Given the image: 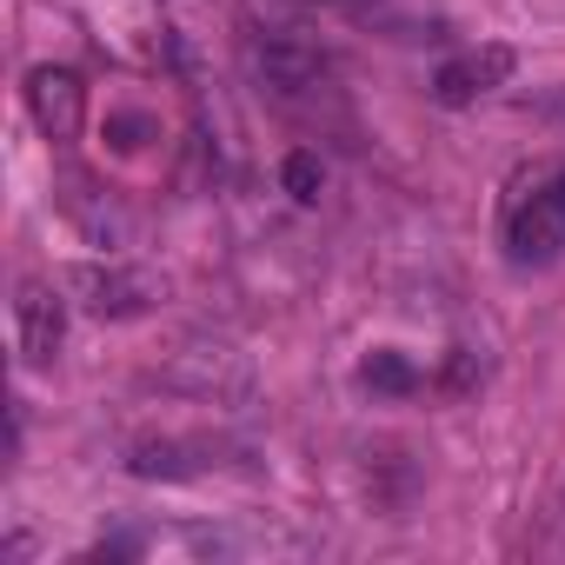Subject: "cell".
Segmentation results:
<instances>
[{
  "label": "cell",
  "mask_w": 565,
  "mask_h": 565,
  "mask_svg": "<svg viewBox=\"0 0 565 565\" xmlns=\"http://www.w3.org/2000/svg\"><path fill=\"white\" fill-rule=\"evenodd\" d=\"M246 67L273 100H313L333 81V61L294 28H253L246 34Z\"/></svg>",
  "instance_id": "obj_1"
},
{
  "label": "cell",
  "mask_w": 565,
  "mask_h": 565,
  "mask_svg": "<svg viewBox=\"0 0 565 565\" xmlns=\"http://www.w3.org/2000/svg\"><path fill=\"white\" fill-rule=\"evenodd\" d=\"M558 253H565V173H545L505 206V259L552 266Z\"/></svg>",
  "instance_id": "obj_2"
},
{
  "label": "cell",
  "mask_w": 565,
  "mask_h": 565,
  "mask_svg": "<svg viewBox=\"0 0 565 565\" xmlns=\"http://www.w3.org/2000/svg\"><path fill=\"white\" fill-rule=\"evenodd\" d=\"M512 47H499V41H486V47H466V54H452L439 74H433V100L439 107H472L479 94H492V87H505L512 81Z\"/></svg>",
  "instance_id": "obj_3"
},
{
  "label": "cell",
  "mask_w": 565,
  "mask_h": 565,
  "mask_svg": "<svg viewBox=\"0 0 565 565\" xmlns=\"http://www.w3.org/2000/svg\"><path fill=\"white\" fill-rule=\"evenodd\" d=\"M28 114H34V127H41L47 140H74L81 120H87V87H81V74H67V67H34V74H28Z\"/></svg>",
  "instance_id": "obj_4"
},
{
  "label": "cell",
  "mask_w": 565,
  "mask_h": 565,
  "mask_svg": "<svg viewBox=\"0 0 565 565\" xmlns=\"http://www.w3.org/2000/svg\"><path fill=\"white\" fill-rule=\"evenodd\" d=\"M67 294H81V307L100 313V320H127V313H147L153 279H140L127 266H74L67 273Z\"/></svg>",
  "instance_id": "obj_5"
},
{
  "label": "cell",
  "mask_w": 565,
  "mask_h": 565,
  "mask_svg": "<svg viewBox=\"0 0 565 565\" xmlns=\"http://www.w3.org/2000/svg\"><path fill=\"white\" fill-rule=\"evenodd\" d=\"M14 333H21V353L47 366L61 353V340H67V300L54 287H41V279H28L21 300H14Z\"/></svg>",
  "instance_id": "obj_6"
},
{
  "label": "cell",
  "mask_w": 565,
  "mask_h": 565,
  "mask_svg": "<svg viewBox=\"0 0 565 565\" xmlns=\"http://www.w3.org/2000/svg\"><path fill=\"white\" fill-rule=\"evenodd\" d=\"M127 472H134V479H186L193 459H186L180 439H140V446L127 452Z\"/></svg>",
  "instance_id": "obj_7"
},
{
  "label": "cell",
  "mask_w": 565,
  "mask_h": 565,
  "mask_svg": "<svg viewBox=\"0 0 565 565\" xmlns=\"http://www.w3.org/2000/svg\"><path fill=\"white\" fill-rule=\"evenodd\" d=\"M360 380H366L373 393H413V386H419V373H413V360H399V353H366V366H360Z\"/></svg>",
  "instance_id": "obj_8"
},
{
  "label": "cell",
  "mask_w": 565,
  "mask_h": 565,
  "mask_svg": "<svg viewBox=\"0 0 565 565\" xmlns=\"http://www.w3.org/2000/svg\"><path fill=\"white\" fill-rule=\"evenodd\" d=\"M279 180H287V193H294L300 206H313V200H320V186H327V173H320V160H313V153H287Z\"/></svg>",
  "instance_id": "obj_9"
}]
</instances>
